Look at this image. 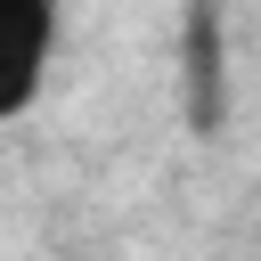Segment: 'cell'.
<instances>
[{"mask_svg": "<svg viewBox=\"0 0 261 261\" xmlns=\"http://www.w3.org/2000/svg\"><path fill=\"white\" fill-rule=\"evenodd\" d=\"M179 106H188L196 139H220V122H228V24H220V0H188V16H179Z\"/></svg>", "mask_w": 261, "mask_h": 261, "instance_id": "1", "label": "cell"}, {"mask_svg": "<svg viewBox=\"0 0 261 261\" xmlns=\"http://www.w3.org/2000/svg\"><path fill=\"white\" fill-rule=\"evenodd\" d=\"M57 16H65V0H0V122H16L41 98Z\"/></svg>", "mask_w": 261, "mask_h": 261, "instance_id": "2", "label": "cell"}]
</instances>
